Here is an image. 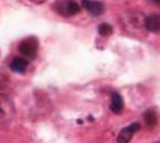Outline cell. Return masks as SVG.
I'll return each mask as SVG.
<instances>
[{"instance_id":"1","label":"cell","mask_w":160,"mask_h":143,"mask_svg":"<svg viewBox=\"0 0 160 143\" xmlns=\"http://www.w3.org/2000/svg\"><path fill=\"white\" fill-rule=\"evenodd\" d=\"M14 105L10 100L0 94V126L7 125L14 117Z\"/></svg>"},{"instance_id":"2","label":"cell","mask_w":160,"mask_h":143,"mask_svg":"<svg viewBox=\"0 0 160 143\" xmlns=\"http://www.w3.org/2000/svg\"><path fill=\"white\" fill-rule=\"evenodd\" d=\"M54 8L62 16H71L80 12V6L74 0H58L54 3Z\"/></svg>"},{"instance_id":"3","label":"cell","mask_w":160,"mask_h":143,"mask_svg":"<svg viewBox=\"0 0 160 143\" xmlns=\"http://www.w3.org/2000/svg\"><path fill=\"white\" fill-rule=\"evenodd\" d=\"M18 49L24 56L29 59H34L38 52V40L34 37H29L24 39L18 46Z\"/></svg>"},{"instance_id":"4","label":"cell","mask_w":160,"mask_h":143,"mask_svg":"<svg viewBox=\"0 0 160 143\" xmlns=\"http://www.w3.org/2000/svg\"><path fill=\"white\" fill-rule=\"evenodd\" d=\"M140 130V124L138 123H133L130 124L129 126L125 127L120 130V133L118 134L117 137V142L118 143H128L132 137H133V134L136 133L137 130Z\"/></svg>"},{"instance_id":"5","label":"cell","mask_w":160,"mask_h":143,"mask_svg":"<svg viewBox=\"0 0 160 143\" xmlns=\"http://www.w3.org/2000/svg\"><path fill=\"white\" fill-rule=\"evenodd\" d=\"M82 7L93 16H98L104 10L103 3L93 0H82Z\"/></svg>"},{"instance_id":"6","label":"cell","mask_w":160,"mask_h":143,"mask_svg":"<svg viewBox=\"0 0 160 143\" xmlns=\"http://www.w3.org/2000/svg\"><path fill=\"white\" fill-rule=\"evenodd\" d=\"M145 28L151 32H160V14H152L145 18Z\"/></svg>"},{"instance_id":"7","label":"cell","mask_w":160,"mask_h":143,"mask_svg":"<svg viewBox=\"0 0 160 143\" xmlns=\"http://www.w3.org/2000/svg\"><path fill=\"white\" fill-rule=\"evenodd\" d=\"M110 109L112 110V112L114 113H121L123 110V100L121 95L117 92L112 93L111 95V104H110Z\"/></svg>"},{"instance_id":"8","label":"cell","mask_w":160,"mask_h":143,"mask_svg":"<svg viewBox=\"0 0 160 143\" xmlns=\"http://www.w3.org/2000/svg\"><path fill=\"white\" fill-rule=\"evenodd\" d=\"M28 61L23 57H15L12 63H10V69L14 71V72H18V73H23L24 71L27 70L28 68Z\"/></svg>"},{"instance_id":"9","label":"cell","mask_w":160,"mask_h":143,"mask_svg":"<svg viewBox=\"0 0 160 143\" xmlns=\"http://www.w3.org/2000/svg\"><path fill=\"white\" fill-rule=\"evenodd\" d=\"M144 121L148 127H153L157 125V115L153 110H149L144 113Z\"/></svg>"},{"instance_id":"10","label":"cell","mask_w":160,"mask_h":143,"mask_svg":"<svg viewBox=\"0 0 160 143\" xmlns=\"http://www.w3.org/2000/svg\"><path fill=\"white\" fill-rule=\"evenodd\" d=\"M98 33L102 37H109L112 33V27L108 23H102L98 27Z\"/></svg>"},{"instance_id":"11","label":"cell","mask_w":160,"mask_h":143,"mask_svg":"<svg viewBox=\"0 0 160 143\" xmlns=\"http://www.w3.org/2000/svg\"><path fill=\"white\" fill-rule=\"evenodd\" d=\"M32 3H42L45 0H31Z\"/></svg>"},{"instance_id":"12","label":"cell","mask_w":160,"mask_h":143,"mask_svg":"<svg viewBox=\"0 0 160 143\" xmlns=\"http://www.w3.org/2000/svg\"><path fill=\"white\" fill-rule=\"evenodd\" d=\"M153 1H157V3H160V0H153Z\"/></svg>"}]
</instances>
